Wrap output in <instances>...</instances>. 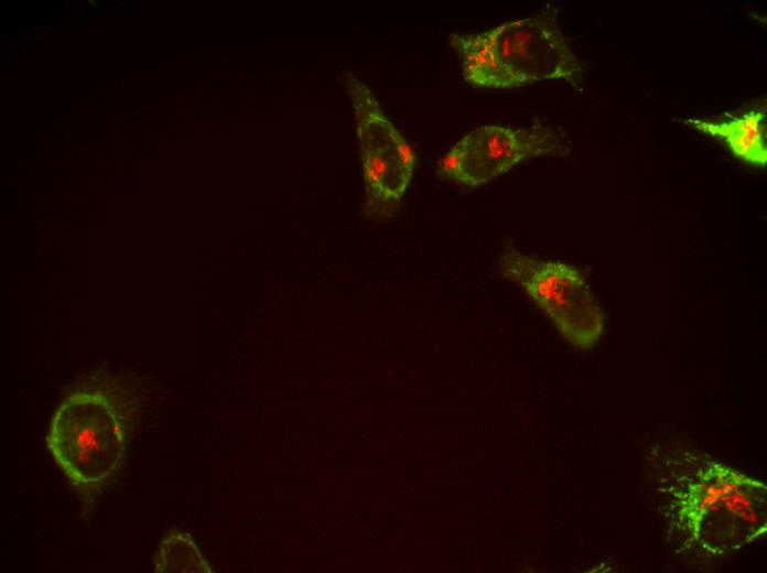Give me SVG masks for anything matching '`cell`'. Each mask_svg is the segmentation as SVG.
I'll list each match as a JSON object with an SVG mask.
<instances>
[{
	"mask_svg": "<svg viewBox=\"0 0 767 573\" xmlns=\"http://www.w3.org/2000/svg\"><path fill=\"white\" fill-rule=\"evenodd\" d=\"M649 482L674 550L699 563L730 558L767 533V486L696 448L661 443Z\"/></svg>",
	"mask_w": 767,
	"mask_h": 573,
	"instance_id": "cell-1",
	"label": "cell"
},
{
	"mask_svg": "<svg viewBox=\"0 0 767 573\" xmlns=\"http://www.w3.org/2000/svg\"><path fill=\"white\" fill-rule=\"evenodd\" d=\"M126 377H84L57 407L46 448L82 502V518L122 471L142 399Z\"/></svg>",
	"mask_w": 767,
	"mask_h": 573,
	"instance_id": "cell-2",
	"label": "cell"
},
{
	"mask_svg": "<svg viewBox=\"0 0 767 573\" xmlns=\"http://www.w3.org/2000/svg\"><path fill=\"white\" fill-rule=\"evenodd\" d=\"M465 82L482 88H515L562 79L579 89L582 66L545 6L538 13L472 33H452Z\"/></svg>",
	"mask_w": 767,
	"mask_h": 573,
	"instance_id": "cell-3",
	"label": "cell"
},
{
	"mask_svg": "<svg viewBox=\"0 0 767 573\" xmlns=\"http://www.w3.org/2000/svg\"><path fill=\"white\" fill-rule=\"evenodd\" d=\"M501 274L518 284L575 348L588 350L604 332L605 317L582 272L568 263L506 251Z\"/></svg>",
	"mask_w": 767,
	"mask_h": 573,
	"instance_id": "cell-4",
	"label": "cell"
},
{
	"mask_svg": "<svg viewBox=\"0 0 767 573\" xmlns=\"http://www.w3.org/2000/svg\"><path fill=\"white\" fill-rule=\"evenodd\" d=\"M346 87L355 113L367 208L371 214L388 216L410 183L414 153L361 80L347 75Z\"/></svg>",
	"mask_w": 767,
	"mask_h": 573,
	"instance_id": "cell-5",
	"label": "cell"
},
{
	"mask_svg": "<svg viewBox=\"0 0 767 573\" xmlns=\"http://www.w3.org/2000/svg\"><path fill=\"white\" fill-rule=\"evenodd\" d=\"M564 133L548 126L515 128L484 125L458 140L439 161V172L460 184L479 186L520 162L542 155H568Z\"/></svg>",
	"mask_w": 767,
	"mask_h": 573,
	"instance_id": "cell-6",
	"label": "cell"
},
{
	"mask_svg": "<svg viewBox=\"0 0 767 573\" xmlns=\"http://www.w3.org/2000/svg\"><path fill=\"white\" fill-rule=\"evenodd\" d=\"M684 123L725 142L735 156L747 163L764 166L767 162L765 108L721 122L690 118Z\"/></svg>",
	"mask_w": 767,
	"mask_h": 573,
	"instance_id": "cell-7",
	"label": "cell"
},
{
	"mask_svg": "<svg viewBox=\"0 0 767 573\" xmlns=\"http://www.w3.org/2000/svg\"><path fill=\"white\" fill-rule=\"evenodd\" d=\"M154 571L210 572V569L191 537L173 528L159 545L154 556Z\"/></svg>",
	"mask_w": 767,
	"mask_h": 573,
	"instance_id": "cell-8",
	"label": "cell"
}]
</instances>
